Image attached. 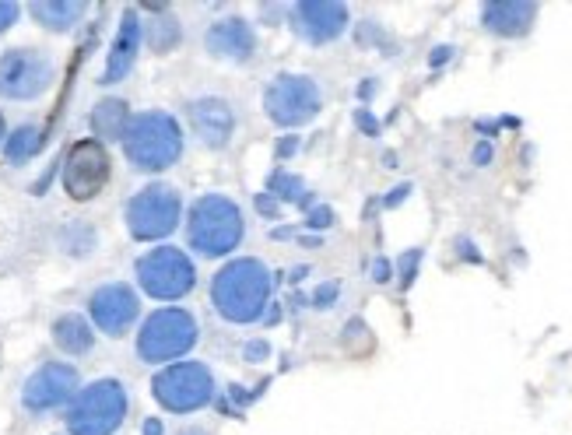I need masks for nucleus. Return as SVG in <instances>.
<instances>
[{
	"instance_id": "nucleus-1",
	"label": "nucleus",
	"mask_w": 572,
	"mask_h": 435,
	"mask_svg": "<svg viewBox=\"0 0 572 435\" xmlns=\"http://www.w3.org/2000/svg\"><path fill=\"white\" fill-rule=\"evenodd\" d=\"M267 295H271V274L260 260H232L211 281L215 309L232 323L257 320L267 306Z\"/></svg>"
},
{
	"instance_id": "nucleus-2",
	"label": "nucleus",
	"mask_w": 572,
	"mask_h": 435,
	"mask_svg": "<svg viewBox=\"0 0 572 435\" xmlns=\"http://www.w3.org/2000/svg\"><path fill=\"white\" fill-rule=\"evenodd\" d=\"M190 246L204 257H225L243 243V211L222 193H204L190 207Z\"/></svg>"
},
{
	"instance_id": "nucleus-3",
	"label": "nucleus",
	"mask_w": 572,
	"mask_h": 435,
	"mask_svg": "<svg viewBox=\"0 0 572 435\" xmlns=\"http://www.w3.org/2000/svg\"><path fill=\"white\" fill-rule=\"evenodd\" d=\"M123 151H127L130 165L141 172L169 169L179 155H183V134L179 123L169 113H141L130 120L127 134H123Z\"/></svg>"
},
{
	"instance_id": "nucleus-4",
	"label": "nucleus",
	"mask_w": 572,
	"mask_h": 435,
	"mask_svg": "<svg viewBox=\"0 0 572 435\" xmlns=\"http://www.w3.org/2000/svg\"><path fill=\"white\" fill-rule=\"evenodd\" d=\"M127 414V393L116 379H99L78 393L67 428L71 435H113Z\"/></svg>"
},
{
	"instance_id": "nucleus-5",
	"label": "nucleus",
	"mask_w": 572,
	"mask_h": 435,
	"mask_svg": "<svg viewBox=\"0 0 572 435\" xmlns=\"http://www.w3.org/2000/svg\"><path fill=\"white\" fill-rule=\"evenodd\" d=\"M197 344V320L186 309H158L137 334V351L144 362H169Z\"/></svg>"
},
{
	"instance_id": "nucleus-6",
	"label": "nucleus",
	"mask_w": 572,
	"mask_h": 435,
	"mask_svg": "<svg viewBox=\"0 0 572 435\" xmlns=\"http://www.w3.org/2000/svg\"><path fill=\"white\" fill-rule=\"evenodd\" d=\"M151 393H155V400L165 407V411L186 414V411L204 407L211 397H215V379H211L208 365L179 362V365H169V369L158 372L155 383H151Z\"/></svg>"
},
{
	"instance_id": "nucleus-7",
	"label": "nucleus",
	"mask_w": 572,
	"mask_h": 435,
	"mask_svg": "<svg viewBox=\"0 0 572 435\" xmlns=\"http://www.w3.org/2000/svg\"><path fill=\"white\" fill-rule=\"evenodd\" d=\"M137 281L151 299H179L194 288V264L176 246H158L137 260Z\"/></svg>"
},
{
	"instance_id": "nucleus-8",
	"label": "nucleus",
	"mask_w": 572,
	"mask_h": 435,
	"mask_svg": "<svg viewBox=\"0 0 572 435\" xmlns=\"http://www.w3.org/2000/svg\"><path fill=\"white\" fill-rule=\"evenodd\" d=\"M179 193L165 183H151L127 204V229L134 239H162L179 225Z\"/></svg>"
},
{
	"instance_id": "nucleus-9",
	"label": "nucleus",
	"mask_w": 572,
	"mask_h": 435,
	"mask_svg": "<svg viewBox=\"0 0 572 435\" xmlns=\"http://www.w3.org/2000/svg\"><path fill=\"white\" fill-rule=\"evenodd\" d=\"M264 109L281 127H302L320 113V92L302 74H281L264 95Z\"/></svg>"
},
{
	"instance_id": "nucleus-10",
	"label": "nucleus",
	"mask_w": 572,
	"mask_h": 435,
	"mask_svg": "<svg viewBox=\"0 0 572 435\" xmlns=\"http://www.w3.org/2000/svg\"><path fill=\"white\" fill-rule=\"evenodd\" d=\"M53 81V64L36 50H11L0 57V99H36Z\"/></svg>"
},
{
	"instance_id": "nucleus-11",
	"label": "nucleus",
	"mask_w": 572,
	"mask_h": 435,
	"mask_svg": "<svg viewBox=\"0 0 572 435\" xmlns=\"http://www.w3.org/2000/svg\"><path fill=\"white\" fill-rule=\"evenodd\" d=\"M109 183V155L99 141H78L67 151L64 190L74 200H92Z\"/></svg>"
},
{
	"instance_id": "nucleus-12",
	"label": "nucleus",
	"mask_w": 572,
	"mask_h": 435,
	"mask_svg": "<svg viewBox=\"0 0 572 435\" xmlns=\"http://www.w3.org/2000/svg\"><path fill=\"white\" fill-rule=\"evenodd\" d=\"M74 390H78V372L64 362H50L29 376L22 400L29 411H50V407H60L64 400H71Z\"/></svg>"
},
{
	"instance_id": "nucleus-13",
	"label": "nucleus",
	"mask_w": 572,
	"mask_h": 435,
	"mask_svg": "<svg viewBox=\"0 0 572 435\" xmlns=\"http://www.w3.org/2000/svg\"><path fill=\"white\" fill-rule=\"evenodd\" d=\"M348 25V8L337 0H302L295 8V32L309 43H330Z\"/></svg>"
},
{
	"instance_id": "nucleus-14",
	"label": "nucleus",
	"mask_w": 572,
	"mask_h": 435,
	"mask_svg": "<svg viewBox=\"0 0 572 435\" xmlns=\"http://www.w3.org/2000/svg\"><path fill=\"white\" fill-rule=\"evenodd\" d=\"M137 316V295L127 285H106L92 295V320L102 334L120 337Z\"/></svg>"
},
{
	"instance_id": "nucleus-15",
	"label": "nucleus",
	"mask_w": 572,
	"mask_h": 435,
	"mask_svg": "<svg viewBox=\"0 0 572 435\" xmlns=\"http://www.w3.org/2000/svg\"><path fill=\"white\" fill-rule=\"evenodd\" d=\"M190 123H194L197 137H201L208 148H225L232 137V127H236L229 102H222V99L194 102V106H190Z\"/></svg>"
},
{
	"instance_id": "nucleus-16",
	"label": "nucleus",
	"mask_w": 572,
	"mask_h": 435,
	"mask_svg": "<svg viewBox=\"0 0 572 435\" xmlns=\"http://www.w3.org/2000/svg\"><path fill=\"white\" fill-rule=\"evenodd\" d=\"M534 18L537 4H527V0H492L481 11V22L495 36H523V32H530Z\"/></svg>"
},
{
	"instance_id": "nucleus-17",
	"label": "nucleus",
	"mask_w": 572,
	"mask_h": 435,
	"mask_svg": "<svg viewBox=\"0 0 572 435\" xmlns=\"http://www.w3.org/2000/svg\"><path fill=\"white\" fill-rule=\"evenodd\" d=\"M137 46H141V22H137L134 11H127L120 22V32H116V43H113V53L106 60V74H102V85H116L130 74L137 60Z\"/></svg>"
},
{
	"instance_id": "nucleus-18",
	"label": "nucleus",
	"mask_w": 572,
	"mask_h": 435,
	"mask_svg": "<svg viewBox=\"0 0 572 435\" xmlns=\"http://www.w3.org/2000/svg\"><path fill=\"white\" fill-rule=\"evenodd\" d=\"M208 50L225 60H250L253 50H257V39H253L246 22L225 18V22H218L215 29L208 32Z\"/></svg>"
},
{
	"instance_id": "nucleus-19",
	"label": "nucleus",
	"mask_w": 572,
	"mask_h": 435,
	"mask_svg": "<svg viewBox=\"0 0 572 435\" xmlns=\"http://www.w3.org/2000/svg\"><path fill=\"white\" fill-rule=\"evenodd\" d=\"M81 15H85L81 0H39V4H32V18L50 32H67Z\"/></svg>"
},
{
	"instance_id": "nucleus-20",
	"label": "nucleus",
	"mask_w": 572,
	"mask_h": 435,
	"mask_svg": "<svg viewBox=\"0 0 572 435\" xmlns=\"http://www.w3.org/2000/svg\"><path fill=\"white\" fill-rule=\"evenodd\" d=\"M127 127H130L127 102L106 99V102H99V106H95V113H92L95 137H102V141H120V137L127 134Z\"/></svg>"
},
{
	"instance_id": "nucleus-21",
	"label": "nucleus",
	"mask_w": 572,
	"mask_h": 435,
	"mask_svg": "<svg viewBox=\"0 0 572 435\" xmlns=\"http://www.w3.org/2000/svg\"><path fill=\"white\" fill-rule=\"evenodd\" d=\"M53 341H57L60 351L67 355H85L92 348V327H88L81 316H60L53 323Z\"/></svg>"
},
{
	"instance_id": "nucleus-22",
	"label": "nucleus",
	"mask_w": 572,
	"mask_h": 435,
	"mask_svg": "<svg viewBox=\"0 0 572 435\" xmlns=\"http://www.w3.org/2000/svg\"><path fill=\"white\" fill-rule=\"evenodd\" d=\"M39 148H43V130H39V127H18L15 134L8 137V162L11 165L29 162Z\"/></svg>"
},
{
	"instance_id": "nucleus-23",
	"label": "nucleus",
	"mask_w": 572,
	"mask_h": 435,
	"mask_svg": "<svg viewBox=\"0 0 572 435\" xmlns=\"http://www.w3.org/2000/svg\"><path fill=\"white\" fill-rule=\"evenodd\" d=\"M18 22V4L15 0H0V32H8Z\"/></svg>"
},
{
	"instance_id": "nucleus-24",
	"label": "nucleus",
	"mask_w": 572,
	"mask_h": 435,
	"mask_svg": "<svg viewBox=\"0 0 572 435\" xmlns=\"http://www.w3.org/2000/svg\"><path fill=\"white\" fill-rule=\"evenodd\" d=\"M158 432H162V428H158V425H155V421H151V425H148V428H144V435H158Z\"/></svg>"
},
{
	"instance_id": "nucleus-25",
	"label": "nucleus",
	"mask_w": 572,
	"mask_h": 435,
	"mask_svg": "<svg viewBox=\"0 0 572 435\" xmlns=\"http://www.w3.org/2000/svg\"><path fill=\"white\" fill-rule=\"evenodd\" d=\"M0 141H4V116H0Z\"/></svg>"
},
{
	"instance_id": "nucleus-26",
	"label": "nucleus",
	"mask_w": 572,
	"mask_h": 435,
	"mask_svg": "<svg viewBox=\"0 0 572 435\" xmlns=\"http://www.w3.org/2000/svg\"><path fill=\"white\" fill-rule=\"evenodd\" d=\"M183 435H204V432H183Z\"/></svg>"
}]
</instances>
